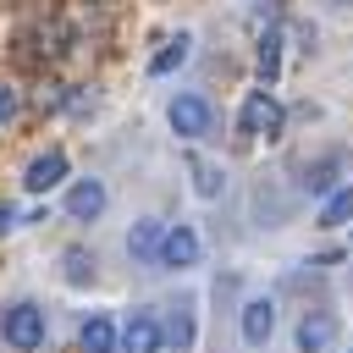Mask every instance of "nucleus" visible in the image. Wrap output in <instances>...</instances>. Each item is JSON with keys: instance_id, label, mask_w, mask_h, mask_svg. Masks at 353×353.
I'll return each instance as SVG.
<instances>
[{"instance_id": "19", "label": "nucleus", "mask_w": 353, "mask_h": 353, "mask_svg": "<svg viewBox=\"0 0 353 353\" xmlns=\"http://www.w3.org/2000/svg\"><path fill=\"white\" fill-rule=\"evenodd\" d=\"M17 110H22L17 88H11V83H0V127H6V121H17Z\"/></svg>"}, {"instance_id": "20", "label": "nucleus", "mask_w": 353, "mask_h": 353, "mask_svg": "<svg viewBox=\"0 0 353 353\" xmlns=\"http://www.w3.org/2000/svg\"><path fill=\"white\" fill-rule=\"evenodd\" d=\"M6 226H11V204H0V232H6Z\"/></svg>"}, {"instance_id": "5", "label": "nucleus", "mask_w": 353, "mask_h": 353, "mask_svg": "<svg viewBox=\"0 0 353 353\" xmlns=\"http://www.w3.org/2000/svg\"><path fill=\"white\" fill-rule=\"evenodd\" d=\"M154 265H165V270L199 265V232H193V226H171V232L160 237V259H154Z\"/></svg>"}, {"instance_id": "13", "label": "nucleus", "mask_w": 353, "mask_h": 353, "mask_svg": "<svg viewBox=\"0 0 353 353\" xmlns=\"http://www.w3.org/2000/svg\"><path fill=\"white\" fill-rule=\"evenodd\" d=\"M182 61H188V33H176V39H171V44L149 61V72H154V77H165V72H176Z\"/></svg>"}, {"instance_id": "11", "label": "nucleus", "mask_w": 353, "mask_h": 353, "mask_svg": "<svg viewBox=\"0 0 353 353\" xmlns=\"http://www.w3.org/2000/svg\"><path fill=\"white\" fill-rule=\"evenodd\" d=\"M116 347H121V331H116L105 314L83 320V353H116Z\"/></svg>"}, {"instance_id": "17", "label": "nucleus", "mask_w": 353, "mask_h": 353, "mask_svg": "<svg viewBox=\"0 0 353 353\" xmlns=\"http://www.w3.org/2000/svg\"><path fill=\"white\" fill-rule=\"evenodd\" d=\"M165 336H171L176 347H193V314H188V309H171V320H165Z\"/></svg>"}, {"instance_id": "9", "label": "nucleus", "mask_w": 353, "mask_h": 353, "mask_svg": "<svg viewBox=\"0 0 353 353\" xmlns=\"http://www.w3.org/2000/svg\"><path fill=\"white\" fill-rule=\"evenodd\" d=\"M99 210H105V188H99L94 176L72 182V193H66V215H72V221H94Z\"/></svg>"}, {"instance_id": "12", "label": "nucleus", "mask_w": 353, "mask_h": 353, "mask_svg": "<svg viewBox=\"0 0 353 353\" xmlns=\"http://www.w3.org/2000/svg\"><path fill=\"white\" fill-rule=\"evenodd\" d=\"M342 221H353V182L336 188V193L325 199V210H320V226H342Z\"/></svg>"}, {"instance_id": "14", "label": "nucleus", "mask_w": 353, "mask_h": 353, "mask_svg": "<svg viewBox=\"0 0 353 353\" xmlns=\"http://www.w3.org/2000/svg\"><path fill=\"white\" fill-rule=\"evenodd\" d=\"M276 72H281V33L270 28V33L259 39V77H265V83H276Z\"/></svg>"}, {"instance_id": "6", "label": "nucleus", "mask_w": 353, "mask_h": 353, "mask_svg": "<svg viewBox=\"0 0 353 353\" xmlns=\"http://www.w3.org/2000/svg\"><path fill=\"white\" fill-rule=\"evenodd\" d=\"M61 176H66V154H61V149H44L39 160H28L22 188H28V193H50V188H61Z\"/></svg>"}, {"instance_id": "10", "label": "nucleus", "mask_w": 353, "mask_h": 353, "mask_svg": "<svg viewBox=\"0 0 353 353\" xmlns=\"http://www.w3.org/2000/svg\"><path fill=\"white\" fill-rule=\"evenodd\" d=\"M160 237H165V226H160V221H138V226H132V237H127V254H132V259H143V265H154V259H160Z\"/></svg>"}, {"instance_id": "7", "label": "nucleus", "mask_w": 353, "mask_h": 353, "mask_svg": "<svg viewBox=\"0 0 353 353\" xmlns=\"http://www.w3.org/2000/svg\"><path fill=\"white\" fill-rule=\"evenodd\" d=\"M336 342V314L331 309H309L303 320H298V347L303 353H325Z\"/></svg>"}, {"instance_id": "4", "label": "nucleus", "mask_w": 353, "mask_h": 353, "mask_svg": "<svg viewBox=\"0 0 353 353\" xmlns=\"http://www.w3.org/2000/svg\"><path fill=\"white\" fill-rule=\"evenodd\" d=\"M160 342H165L160 320L149 309H132V320L121 325V353H160Z\"/></svg>"}, {"instance_id": "1", "label": "nucleus", "mask_w": 353, "mask_h": 353, "mask_svg": "<svg viewBox=\"0 0 353 353\" xmlns=\"http://www.w3.org/2000/svg\"><path fill=\"white\" fill-rule=\"evenodd\" d=\"M237 127H243L248 138H281L287 110H281V99H276L270 88H254V94L243 99V110H237Z\"/></svg>"}, {"instance_id": "15", "label": "nucleus", "mask_w": 353, "mask_h": 353, "mask_svg": "<svg viewBox=\"0 0 353 353\" xmlns=\"http://www.w3.org/2000/svg\"><path fill=\"white\" fill-rule=\"evenodd\" d=\"M61 265H66V281H72V287L94 281V254H88V248H66V254H61Z\"/></svg>"}, {"instance_id": "16", "label": "nucleus", "mask_w": 353, "mask_h": 353, "mask_svg": "<svg viewBox=\"0 0 353 353\" xmlns=\"http://www.w3.org/2000/svg\"><path fill=\"white\" fill-rule=\"evenodd\" d=\"M336 165H342L336 154H331V160H320V165H309V171H303V188H309V193H325V188L336 182Z\"/></svg>"}, {"instance_id": "2", "label": "nucleus", "mask_w": 353, "mask_h": 353, "mask_svg": "<svg viewBox=\"0 0 353 353\" xmlns=\"http://www.w3.org/2000/svg\"><path fill=\"white\" fill-rule=\"evenodd\" d=\"M0 331H6L11 347L33 353V347H44V309H39V303H11L6 320H0Z\"/></svg>"}, {"instance_id": "3", "label": "nucleus", "mask_w": 353, "mask_h": 353, "mask_svg": "<svg viewBox=\"0 0 353 353\" xmlns=\"http://www.w3.org/2000/svg\"><path fill=\"white\" fill-rule=\"evenodd\" d=\"M210 127H215L210 99H199V94H176V99H171V132H176V138H204Z\"/></svg>"}, {"instance_id": "8", "label": "nucleus", "mask_w": 353, "mask_h": 353, "mask_svg": "<svg viewBox=\"0 0 353 353\" xmlns=\"http://www.w3.org/2000/svg\"><path fill=\"white\" fill-rule=\"evenodd\" d=\"M270 331H276V303H270V298H248V303H243V336H248L254 347H265Z\"/></svg>"}, {"instance_id": "18", "label": "nucleus", "mask_w": 353, "mask_h": 353, "mask_svg": "<svg viewBox=\"0 0 353 353\" xmlns=\"http://www.w3.org/2000/svg\"><path fill=\"white\" fill-rule=\"evenodd\" d=\"M193 176H199V182H193V188H199V193H204V199H215V193H221V171H215V165H210V160H193Z\"/></svg>"}]
</instances>
